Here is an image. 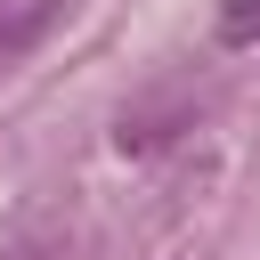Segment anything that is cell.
I'll return each instance as SVG.
<instances>
[{
	"label": "cell",
	"mask_w": 260,
	"mask_h": 260,
	"mask_svg": "<svg viewBox=\"0 0 260 260\" xmlns=\"http://www.w3.org/2000/svg\"><path fill=\"white\" fill-rule=\"evenodd\" d=\"M57 16H65V0H0V65L32 57V49L49 41Z\"/></svg>",
	"instance_id": "obj_1"
},
{
	"label": "cell",
	"mask_w": 260,
	"mask_h": 260,
	"mask_svg": "<svg viewBox=\"0 0 260 260\" xmlns=\"http://www.w3.org/2000/svg\"><path fill=\"white\" fill-rule=\"evenodd\" d=\"M219 41H228V49L260 41V0H228V8H219Z\"/></svg>",
	"instance_id": "obj_2"
}]
</instances>
